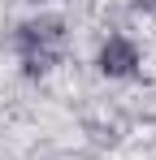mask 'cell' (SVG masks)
<instances>
[{"label":"cell","instance_id":"1","mask_svg":"<svg viewBox=\"0 0 156 160\" xmlns=\"http://www.w3.org/2000/svg\"><path fill=\"white\" fill-rule=\"evenodd\" d=\"M13 52H18V61H22V69L30 78L48 74L52 65L61 61V52H65V18L44 13V18L22 22L18 35H13Z\"/></svg>","mask_w":156,"mask_h":160},{"label":"cell","instance_id":"2","mask_svg":"<svg viewBox=\"0 0 156 160\" xmlns=\"http://www.w3.org/2000/svg\"><path fill=\"white\" fill-rule=\"evenodd\" d=\"M96 69H100L104 78H130V74L139 69V48H134V39L108 35L104 48H100V56H96Z\"/></svg>","mask_w":156,"mask_h":160}]
</instances>
